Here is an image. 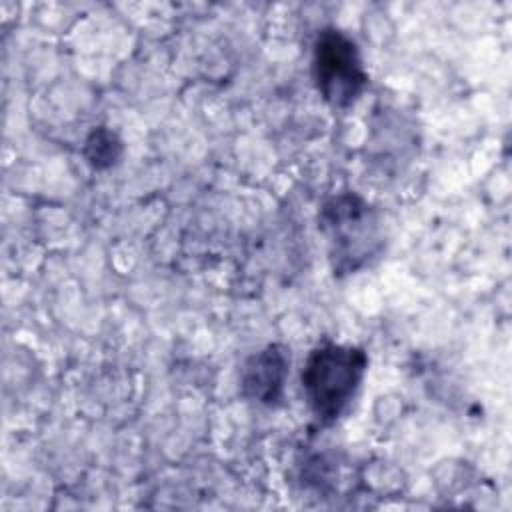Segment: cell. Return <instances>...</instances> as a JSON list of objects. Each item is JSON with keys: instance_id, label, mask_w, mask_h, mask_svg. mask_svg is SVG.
Segmentation results:
<instances>
[{"instance_id": "obj_1", "label": "cell", "mask_w": 512, "mask_h": 512, "mask_svg": "<svg viewBox=\"0 0 512 512\" xmlns=\"http://www.w3.org/2000/svg\"><path fill=\"white\" fill-rule=\"evenodd\" d=\"M368 356L362 348L344 344L316 346L302 368V388L312 414L322 424L336 422L354 398Z\"/></svg>"}, {"instance_id": "obj_2", "label": "cell", "mask_w": 512, "mask_h": 512, "mask_svg": "<svg viewBox=\"0 0 512 512\" xmlns=\"http://www.w3.org/2000/svg\"><path fill=\"white\" fill-rule=\"evenodd\" d=\"M320 224L330 240L336 272H354L382 246L380 226L370 204L354 192L332 196L320 212Z\"/></svg>"}, {"instance_id": "obj_3", "label": "cell", "mask_w": 512, "mask_h": 512, "mask_svg": "<svg viewBox=\"0 0 512 512\" xmlns=\"http://www.w3.org/2000/svg\"><path fill=\"white\" fill-rule=\"evenodd\" d=\"M312 70L318 92L336 110L350 108L368 84L356 44L336 28H326L318 34Z\"/></svg>"}, {"instance_id": "obj_4", "label": "cell", "mask_w": 512, "mask_h": 512, "mask_svg": "<svg viewBox=\"0 0 512 512\" xmlns=\"http://www.w3.org/2000/svg\"><path fill=\"white\" fill-rule=\"evenodd\" d=\"M288 364L290 358L278 344H270L250 356L240 376L244 396L266 406L278 404L284 392Z\"/></svg>"}, {"instance_id": "obj_5", "label": "cell", "mask_w": 512, "mask_h": 512, "mask_svg": "<svg viewBox=\"0 0 512 512\" xmlns=\"http://www.w3.org/2000/svg\"><path fill=\"white\" fill-rule=\"evenodd\" d=\"M120 156H122V142L112 130L100 126V128H94L86 138L84 158L92 168H98V170L110 168L120 160Z\"/></svg>"}]
</instances>
